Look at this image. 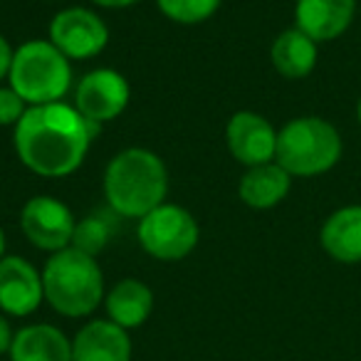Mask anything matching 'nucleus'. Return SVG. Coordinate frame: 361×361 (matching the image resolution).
Here are the masks:
<instances>
[{
  "label": "nucleus",
  "mask_w": 361,
  "mask_h": 361,
  "mask_svg": "<svg viewBox=\"0 0 361 361\" xmlns=\"http://www.w3.org/2000/svg\"><path fill=\"white\" fill-rule=\"evenodd\" d=\"M223 0H159V8L169 20L180 25H196L216 16Z\"/></svg>",
  "instance_id": "19"
},
{
  "label": "nucleus",
  "mask_w": 361,
  "mask_h": 361,
  "mask_svg": "<svg viewBox=\"0 0 361 361\" xmlns=\"http://www.w3.org/2000/svg\"><path fill=\"white\" fill-rule=\"evenodd\" d=\"M272 65L287 80H302L317 65V42L302 30H285L272 45Z\"/></svg>",
  "instance_id": "18"
},
{
  "label": "nucleus",
  "mask_w": 361,
  "mask_h": 361,
  "mask_svg": "<svg viewBox=\"0 0 361 361\" xmlns=\"http://www.w3.org/2000/svg\"><path fill=\"white\" fill-rule=\"evenodd\" d=\"M322 247L339 262H361V206L331 213L322 228Z\"/></svg>",
  "instance_id": "16"
},
{
  "label": "nucleus",
  "mask_w": 361,
  "mask_h": 361,
  "mask_svg": "<svg viewBox=\"0 0 361 361\" xmlns=\"http://www.w3.org/2000/svg\"><path fill=\"white\" fill-rule=\"evenodd\" d=\"M6 257V233H3V228H0V260Z\"/></svg>",
  "instance_id": "25"
},
{
  "label": "nucleus",
  "mask_w": 361,
  "mask_h": 361,
  "mask_svg": "<svg viewBox=\"0 0 361 361\" xmlns=\"http://www.w3.org/2000/svg\"><path fill=\"white\" fill-rule=\"evenodd\" d=\"M240 198L250 208H272L290 191V173L280 164L252 166L240 178Z\"/></svg>",
  "instance_id": "17"
},
{
  "label": "nucleus",
  "mask_w": 361,
  "mask_h": 361,
  "mask_svg": "<svg viewBox=\"0 0 361 361\" xmlns=\"http://www.w3.org/2000/svg\"><path fill=\"white\" fill-rule=\"evenodd\" d=\"M226 141L235 161L245 166H262L275 159L277 134L265 116L255 111H238L231 116L226 129Z\"/></svg>",
  "instance_id": "11"
},
{
  "label": "nucleus",
  "mask_w": 361,
  "mask_h": 361,
  "mask_svg": "<svg viewBox=\"0 0 361 361\" xmlns=\"http://www.w3.org/2000/svg\"><path fill=\"white\" fill-rule=\"evenodd\" d=\"M50 42L67 60H90L106 47L109 30L97 13L85 8H67L52 18Z\"/></svg>",
  "instance_id": "7"
},
{
  "label": "nucleus",
  "mask_w": 361,
  "mask_h": 361,
  "mask_svg": "<svg viewBox=\"0 0 361 361\" xmlns=\"http://www.w3.org/2000/svg\"><path fill=\"white\" fill-rule=\"evenodd\" d=\"M25 111V102L16 90H0V126L18 124Z\"/></svg>",
  "instance_id": "21"
},
{
  "label": "nucleus",
  "mask_w": 361,
  "mask_h": 361,
  "mask_svg": "<svg viewBox=\"0 0 361 361\" xmlns=\"http://www.w3.org/2000/svg\"><path fill=\"white\" fill-rule=\"evenodd\" d=\"M45 300L42 272H37L25 257L0 260V310L11 317H30Z\"/></svg>",
  "instance_id": "10"
},
{
  "label": "nucleus",
  "mask_w": 361,
  "mask_h": 361,
  "mask_svg": "<svg viewBox=\"0 0 361 361\" xmlns=\"http://www.w3.org/2000/svg\"><path fill=\"white\" fill-rule=\"evenodd\" d=\"M359 121H361V102H359Z\"/></svg>",
  "instance_id": "26"
},
{
  "label": "nucleus",
  "mask_w": 361,
  "mask_h": 361,
  "mask_svg": "<svg viewBox=\"0 0 361 361\" xmlns=\"http://www.w3.org/2000/svg\"><path fill=\"white\" fill-rule=\"evenodd\" d=\"M109 235H111L109 223H106L102 216H90V218H85V221L77 223L70 247H77V250L85 252V255L94 257L97 252L104 250Z\"/></svg>",
  "instance_id": "20"
},
{
  "label": "nucleus",
  "mask_w": 361,
  "mask_h": 361,
  "mask_svg": "<svg viewBox=\"0 0 361 361\" xmlns=\"http://www.w3.org/2000/svg\"><path fill=\"white\" fill-rule=\"evenodd\" d=\"M11 90L32 106L60 102L72 87L70 60L50 40H32L18 47L11 65Z\"/></svg>",
  "instance_id": "4"
},
{
  "label": "nucleus",
  "mask_w": 361,
  "mask_h": 361,
  "mask_svg": "<svg viewBox=\"0 0 361 361\" xmlns=\"http://www.w3.org/2000/svg\"><path fill=\"white\" fill-rule=\"evenodd\" d=\"M45 300L62 317H87L104 297V277L92 255L65 247L45 262L42 270Z\"/></svg>",
  "instance_id": "3"
},
{
  "label": "nucleus",
  "mask_w": 361,
  "mask_h": 361,
  "mask_svg": "<svg viewBox=\"0 0 361 361\" xmlns=\"http://www.w3.org/2000/svg\"><path fill=\"white\" fill-rule=\"evenodd\" d=\"M72 361H131L129 331L111 319H92L72 339Z\"/></svg>",
  "instance_id": "12"
},
{
  "label": "nucleus",
  "mask_w": 361,
  "mask_h": 361,
  "mask_svg": "<svg viewBox=\"0 0 361 361\" xmlns=\"http://www.w3.org/2000/svg\"><path fill=\"white\" fill-rule=\"evenodd\" d=\"M11 361H72V341L52 324H27L13 336Z\"/></svg>",
  "instance_id": "14"
},
{
  "label": "nucleus",
  "mask_w": 361,
  "mask_h": 361,
  "mask_svg": "<svg viewBox=\"0 0 361 361\" xmlns=\"http://www.w3.org/2000/svg\"><path fill=\"white\" fill-rule=\"evenodd\" d=\"M139 243L156 260H183L198 245V223L186 208L161 203L139 221Z\"/></svg>",
  "instance_id": "6"
},
{
  "label": "nucleus",
  "mask_w": 361,
  "mask_h": 361,
  "mask_svg": "<svg viewBox=\"0 0 361 361\" xmlns=\"http://www.w3.org/2000/svg\"><path fill=\"white\" fill-rule=\"evenodd\" d=\"M106 314L121 329H136L154 312V292L141 280H121L106 295Z\"/></svg>",
  "instance_id": "15"
},
{
  "label": "nucleus",
  "mask_w": 361,
  "mask_h": 361,
  "mask_svg": "<svg viewBox=\"0 0 361 361\" xmlns=\"http://www.w3.org/2000/svg\"><path fill=\"white\" fill-rule=\"evenodd\" d=\"M129 104V82L114 70H94L77 85V109L85 119L104 124Z\"/></svg>",
  "instance_id": "9"
},
{
  "label": "nucleus",
  "mask_w": 361,
  "mask_h": 361,
  "mask_svg": "<svg viewBox=\"0 0 361 361\" xmlns=\"http://www.w3.org/2000/svg\"><path fill=\"white\" fill-rule=\"evenodd\" d=\"M20 226L25 238L35 247L60 252L72 245L77 223L72 218V211L62 201L50 196H35L23 208Z\"/></svg>",
  "instance_id": "8"
},
{
  "label": "nucleus",
  "mask_w": 361,
  "mask_h": 361,
  "mask_svg": "<svg viewBox=\"0 0 361 361\" xmlns=\"http://www.w3.org/2000/svg\"><path fill=\"white\" fill-rule=\"evenodd\" d=\"M99 124L85 119L80 109L62 102L30 106L16 124V149L20 161L37 176L62 178L82 166Z\"/></svg>",
  "instance_id": "1"
},
{
  "label": "nucleus",
  "mask_w": 361,
  "mask_h": 361,
  "mask_svg": "<svg viewBox=\"0 0 361 361\" xmlns=\"http://www.w3.org/2000/svg\"><path fill=\"white\" fill-rule=\"evenodd\" d=\"M356 11V0H297V30L314 42L339 37L349 27Z\"/></svg>",
  "instance_id": "13"
},
{
  "label": "nucleus",
  "mask_w": 361,
  "mask_h": 361,
  "mask_svg": "<svg viewBox=\"0 0 361 361\" xmlns=\"http://www.w3.org/2000/svg\"><path fill=\"white\" fill-rule=\"evenodd\" d=\"M13 55H16V52L11 50V45H8V40H6V37L0 35V80H3V77H8V75H11Z\"/></svg>",
  "instance_id": "22"
},
{
  "label": "nucleus",
  "mask_w": 361,
  "mask_h": 361,
  "mask_svg": "<svg viewBox=\"0 0 361 361\" xmlns=\"http://www.w3.org/2000/svg\"><path fill=\"white\" fill-rule=\"evenodd\" d=\"M13 336H16V331L11 329V324H8L6 317L0 314V354H8V351H11Z\"/></svg>",
  "instance_id": "23"
},
{
  "label": "nucleus",
  "mask_w": 361,
  "mask_h": 361,
  "mask_svg": "<svg viewBox=\"0 0 361 361\" xmlns=\"http://www.w3.org/2000/svg\"><path fill=\"white\" fill-rule=\"evenodd\" d=\"M92 3H97L102 8H129L134 3H141V0H92Z\"/></svg>",
  "instance_id": "24"
},
{
  "label": "nucleus",
  "mask_w": 361,
  "mask_h": 361,
  "mask_svg": "<svg viewBox=\"0 0 361 361\" xmlns=\"http://www.w3.org/2000/svg\"><path fill=\"white\" fill-rule=\"evenodd\" d=\"M169 191L166 166L149 149H126L109 161L104 196L109 208L124 218H144L159 208Z\"/></svg>",
  "instance_id": "2"
},
{
  "label": "nucleus",
  "mask_w": 361,
  "mask_h": 361,
  "mask_svg": "<svg viewBox=\"0 0 361 361\" xmlns=\"http://www.w3.org/2000/svg\"><path fill=\"white\" fill-rule=\"evenodd\" d=\"M341 156V139L324 119L302 116L277 134L275 159L290 176H317L329 171Z\"/></svg>",
  "instance_id": "5"
}]
</instances>
